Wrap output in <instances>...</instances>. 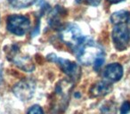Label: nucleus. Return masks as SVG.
<instances>
[{"instance_id": "nucleus-2", "label": "nucleus", "mask_w": 130, "mask_h": 114, "mask_svg": "<svg viewBox=\"0 0 130 114\" xmlns=\"http://www.w3.org/2000/svg\"><path fill=\"white\" fill-rule=\"evenodd\" d=\"M73 87V82L71 79H62L59 82L54 92L53 110L54 113L61 114L68 106L71 89Z\"/></svg>"}, {"instance_id": "nucleus-12", "label": "nucleus", "mask_w": 130, "mask_h": 114, "mask_svg": "<svg viewBox=\"0 0 130 114\" xmlns=\"http://www.w3.org/2000/svg\"><path fill=\"white\" fill-rule=\"evenodd\" d=\"M130 13L127 11H121L116 12L113 13L110 16V22L114 25H119V24H125L126 22H127L128 19H129Z\"/></svg>"}, {"instance_id": "nucleus-16", "label": "nucleus", "mask_w": 130, "mask_h": 114, "mask_svg": "<svg viewBox=\"0 0 130 114\" xmlns=\"http://www.w3.org/2000/svg\"><path fill=\"white\" fill-rule=\"evenodd\" d=\"M78 4H85L92 6H97L101 3V0H76Z\"/></svg>"}, {"instance_id": "nucleus-3", "label": "nucleus", "mask_w": 130, "mask_h": 114, "mask_svg": "<svg viewBox=\"0 0 130 114\" xmlns=\"http://www.w3.org/2000/svg\"><path fill=\"white\" fill-rule=\"evenodd\" d=\"M60 38L63 43L74 51L83 43L85 39L79 27L76 24H69L61 29Z\"/></svg>"}, {"instance_id": "nucleus-15", "label": "nucleus", "mask_w": 130, "mask_h": 114, "mask_svg": "<svg viewBox=\"0 0 130 114\" xmlns=\"http://www.w3.org/2000/svg\"><path fill=\"white\" fill-rule=\"evenodd\" d=\"M27 114H44V110L39 105H33L29 109Z\"/></svg>"}, {"instance_id": "nucleus-19", "label": "nucleus", "mask_w": 130, "mask_h": 114, "mask_svg": "<svg viewBox=\"0 0 130 114\" xmlns=\"http://www.w3.org/2000/svg\"><path fill=\"white\" fill-rule=\"evenodd\" d=\"M127 23H128V27H129V31H130V16H129V19L127 21Z\"/></svg>"}, {"instance_id": "nucleus-13", "label": "nucleus", "mask_w": 130, "mask_h": 114, "mask_svg": "<svg viewBox=\"0 0 130 114\" xmlns=\"http://www.w3.org/2000/svg\"><path fill=\"white\" fill-rule=\"evenodd\" d=\"M37 1L38 0H8L9 4L14 8H26Z\"/></svg>"}, {"instance_id": "nucleus-8", "label": "nucleus", "mask_w": 130, "mask_h": 114, "mask_svg": "<svg viewBox=\"0 0 130 114\" xmlns=\"http://www.w3.org/2000/svg\"><path fill=\"white\" fill-rule=\"evenodd\" d=\"M112 40L117 50H126L130 42L129 29L125 24L115 25L112 30Z\"/></svg>"}, {"instance_id": "nucleus-1", "label": "nucleus", "mask_w": 130, "mask_h": 114, "mask_svg": "<svg viewBox=\"0 0 130 114\" xmlns=\"http://www.w3.org/2000/svg\"><path fill=\"white\" fill-rule=\"evenodd\" d=\"M77 58L84 65H94L99 70L104 62V51L98 43L89 38H85L83 43L75 50Z\"/></svg>"}, {"instance_id": "nucleus-6", "label": "nucleus", "mask_w": 130, "mask_h": 114, "mask_svg": "<svg viewBox=\"0 0 130 114\" xmlns=\"http://www.w3.org/2000/svg\"><path fill=\"white\" fill-rule=\"evenodd\" d=\"M30 27L29 19L23 15L13 14L7 18V29L17 36L24 35Z\"/></svg>"}, {"instance_id": "nucleus-5", "label": "nucleus", "mask_w": 130, "mask_h": 114, "mask_svg": "<svg viewBox=\"0 0 130 114\" xmlns=\"http://www.w3.org/2000/svg\"><path fill=\"white\" fill-rule=\"evenodd\" d=\"M47 60L53 62H56L60 66L61 70L67 74L71 79H78L81 75V70L79 66L74 62H71L69 60H64L62 58H60L55 54H51L47 55Z\"/></svg>"}, {"instance_id": "nucleus-20", "label": "nucleus", "mask_w": 130, "mask_h": 114, "mask_svg": "<svg viewBox=\"0 0 130 114\" xmlns=\"http://www.w3.org/2000/svg\"><path fill=\"white\" fill-rule=\"evenodd\" d=\"M2 80V73H1V70H0V82Z\"/></svg>"}, {"instance_id": "nucleus-7", "label": "nucleus", "mask_w": 130, "mask_h": 114, "mask_svg": "<svg viewBox=\"0 0 130 114\" xmlns=\"http://www.w3.org/2000/svg\"><path fill=\"white\" fill-rule=\"evenodd\" d=\"M36 89V82L31 78H24L19 81L13 87V92L14 95L21 101H29L34 95Z\"/></svg>"}, {"instance_id": "nucleus-14", "label": "nucleus", "mask_w": 130, "mask_h": 114, "mask_svg": "<svg viewBox=\"0 0 130 114\" xmlns=\"http://www.w3.org/2000/svg\"><path fill=\"white\" fill-rule=\"evenodd\" d=\"M117 104L114 102H106L102 105L103 114H117Z\"/></svg>"}, {"instance_id": "nucleus-17", "label": "nucleus", "mask_w": 130, "mask_h": 114, "mask_svg": "<svg viewBox=\"0 0 130 114\" xmlns=\"http://www.w3.org/2000/svg\"><path fill=\"white\" fill-rule=\"evenodd\" d=\"M130 111V103L129 102H125L122 104L120 109V114H127Z\"/></svg>"}, {"instance_id": "nucleus-18", "label": "nucleus", "mask_w": 130, "mask_h": 114, "mask_svg": "<svg viewBox=\"0 0 130 114\" xmlns=\"http://www.w3.org/2000/svg\"><path fill=\"white\" fill-rule=\"evenodd\" d=\"M109 2L110 3H113V4H116V3H119L121 2V1H123V0H108Z\"/></svg>"}, {"instance_id": "nucleus-11", "label": "nucleus", "mask_w": 130, "mask_h": 114, "mask_svg": "<svg viewBox=\"0 0 130 114\" xmlns=\"http://www.w3.org/2000/svg\"><path fill=\"white\" fill-rule=\"evenodd\" d=\"M112 90V86L106 81H99L94 84L90 88V94L93 97H101L108 94Z\"/></svg>"}, {"instance_id": "nucleus-9", "label": "nucleus", "mask_w": 130, "mask_h": 114, "mask_svg": "<svg viewBox=\"0 0 130 114\" xmlns=\"http://www.w3.org/2000/svg\"><path fill=\"white\" fill-rule=\"evenodd\" d=\"M103 75L109 81H119L123 76V67L119 63H116V62L109 64L103 70Z\"/></svg>"}, {"instance_id": "nucleus-10", "label": "nucleus", "mask_w": 130, "mask_h": 114, "mask_svg": "<svg viewBox=\"0 0 130 114\" xmlns=\"http://www.w3.org/2000/svg\"><path fill=\"white\" fill-rule=\"evenodd\" d=\"M67 12L61 6H56L49 15L48 23L54 29H61V22Z\"/></svg>"}, {"instance_id": "nucleus-4", "label": "nucleus", "mask_w": 130, "mask_h": 114, "mask_svg": "<svg viewBox=\"0 0 130 114\" xmlns=\"http://www.w3.org/2000/svg\"><path fill=\"white\" fill-rule=\"evenodd\" d=\"M8 59L11 62H13L17 67L24 71L31 72L35 69V64L32 59L29 55H24V54H20L19 47L16 45H12L11 50L8 53Z\"/></svg>"}]
</instances>
